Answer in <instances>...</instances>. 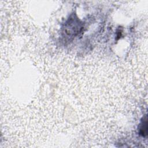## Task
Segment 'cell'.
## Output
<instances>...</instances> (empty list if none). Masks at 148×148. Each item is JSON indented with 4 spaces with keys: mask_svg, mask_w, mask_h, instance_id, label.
<instances>
[{
    "mask_svg": "<svg viewBox=\"0 0 148 148\" xmlns=\"http://www.w3.org/2000/svg\"><path fill=\"white\" fill-rule=\"evenodd\" d=\"M83 28L82 23L76 17L72 16L66 21L64 25V32L68 36L73 37L76 36Z\"/></svg>",
    "mask_w": 148,
    "mask_h": 148,
    "instance_id": "cell-1",
    "label": "cell"
},
{
    "mask_svg": "<svg viewBox=\"0 0 148 148\" xmlns=\"http://www.w3.org/2000/svg\"><path fill=\"white\" fill-rule=\"evenodd\" d=\"M139 132L143 137H146L147 135V119L146 115H145L141 120L139 125Z\"/></svg>",
    "mask_w": 148,
    "mask_h": 148,
    "instance_id": "cell-2",
    "label": "cell"
}]
</instances>
